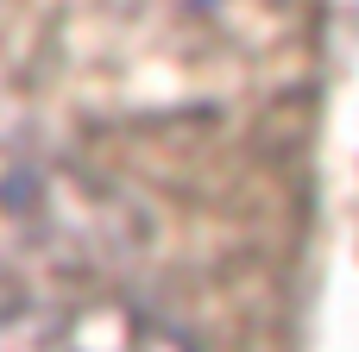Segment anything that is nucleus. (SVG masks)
Listing matches in <instances>:
<instances>
[{
    "mask_svg": "<svg viewBox=\"0 0 359 352\" xmlns=\"http://www.w3.org/2000/svg\"><path fill=\"white\" fill-rule=\"evenodd\" d=\"M0 352H196L177 328L151 321L133 302L95 296L63 309H25L0 321Z\"/></svg>",
    "mask_w": 359,
    "mask_h": 352,
    "instance_id": "1",
    "label": "nucleus"
}]
</instances>
